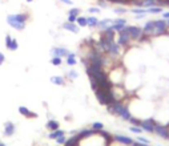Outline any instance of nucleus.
Returning <instances> with one entry per match:
<instances>
[{
	"label": "nucleus",
	"instance_id": "de8ad7c7",
	"mask_svg": "<svg viewBox=\"0 0 169 146\" xmlns=\"http://www.w3.org/2000/svg\"><path fill=\"white\" fill-rule=\"evenodd\" d=\"M0 146H6V145H4V143H1V142H0Z\"/></svg>",
	"mask_w": 169,
	"mask_h": 146
},
{
	"label": "nucleus",
	"instance_id": "c03bdc74",
	"mask_svg": "<svg viewBox=\"0 0 169 146\" xmlns=\"http://www.w3.org/2000/svg\"><path fill=\"white\" fill-rule=\"evenodd\" d=\"M163 17H164V19H168V20H169V12H164Z\"/></svg>",
	"mask_w": 169,
	"mask_h": 146
},
{
	"label": "nucleus",
	"instance_id": "7ed1b4c3",
	"mask_svg": "<svg viewBox=\"0 0 169 146\" xmlns=\"http://www.w3.org/2000/svg\"><path fill=\"white\" fill-rule=\"evenodd\" d=\"M131 40H132V39H131V36H129V33H128V25H125L119 32V45L126 47Z\"/></svg>",
	"mask_w": 169,
	"mask_h": 146
},
{
	"label": "nucleus",
	"instance_id": "a19ab883",
	"mask_svg": "<svg viewBox=\"0 0 169 146\" xmlns=\"http://www.w3.org/2000/svg\"><path fill=\"white\" fill-rule=\"evenodd\" d=\"M69 77H72V78H75V77H77V73H76V72H69Z\"/></svg>",
	"mask_w": 169,
	"mask_h": 146
},
{
	"label": "nucleus",
	"instance_id": "5701e85b",
	"mask_svg": "<svg viewBox=\"0 0 169 146\" xmlns=\"http://www.w3.org/2000/svg\"><path fill=\"white\" fill-rule=\"evenodd\" d=\"M146 12H149V13H160V12H163V8L161 7H151V8L146 9Z\"/></svg>",
	"mask_w": 169,
	"mask_h": 146
},
{
	"label": "nucleus",
	"instance_id": "3c124183",
	"mask_svg": "<svg viewBox=\"0 0 169 146\" xmlns=\"http://www.w3.org/2000/svg\"><path fill=\"white\" fill-rule=\"evenodd\" d=\"M168 25H169V21H168Z\"/></svg>",
	"mask_w": 169,
	"mask_h": 146
},
{
	"label": "nucleus",
	"instance_id": "a211bd4d",
	"mask_svg": "<svg viewBox=\"0 0 169 146\" xmlns=\"http://www.w3.org/2000/svg\"><path fill=\"white\" fill-rule=\"evenodd\" d=\"M19 113L23 114V116H26V117H32V116H35V114H32V113L29 112L26 106H20V108H19Z\"/></svg>",
	"mask_w": 169,
	"mask_h": 146
},
{
	"label": "nucleus",
	"instance_id": "79ce46f5",
	"mask_svg": "<svg viewBox=\"0 0 169 146\" xmlns=\"http://www.w3.org/2000/svg\"><path fill=\"white\" fill-rule=\"evenodd\" d=\"M4 63V54L3 53H0V65Z\"/></svg>",
	"mask_w": 169,
	"mask_h": 146
},
{
	"label": "nucleus",
	"instance_id": "2eb2a0df",
	"mask_svg": "<svg viewBox=\"0 0 169 146\" xmlns=\"http://www.w3.org/2000/svg\"><path fill=\"white\" fill-rule=\"evenodd\" d=\"M79 138H77V135L76 137H71L69 140H67L65 141V143H64V146H77L79 145Z\"/></svg>",
	"mask_w": 169,
	"mask_h": 146
},
{
	"label": "nucleus",
	"instance_id": "f3484780",
	"mask_svg": "<svg viewBox=\"0 0 169 146\" xmlns=\"http://www.w3.org/2000/svg\"><path fill=\"white\" fill-rule=\"evenodd\" d=\"M51 83L56 84V85H64V78L60 76H53V77H51Z\"/></svg>",
	"mask_w": 169,
	"mask_h": 146
},
{
	"label": "nucleus",
	"instance_id": "473e14b6",
	"mask_svg": "<svg viewBox=\"0 0 169 146\" xmlns=\"http://www.w3.org/2000/svg\"><path fill=\"white\" fill-rule=\"evenodd\" d=\"M129 121H131L133 125H136V126H140V122H141V121L136 120V118H133V117H131V120H129Z\"/></svg>",
	"mask_w": 169,
	"mask_h": 146
},
{
	"label": "nucleus",
	"instance_id": "4c0bfd02",
	"mask_svg": "<svg viewBox=\"0 0 169 146\" xmlns=\"http://www.w3.org/2000/svg\"><path fill=\"white\" fill-rule=\"evenodd\" d=\"M113 23L115 24H125V20H124V19H116Z\"/></svg>",
	"mask_w": 169,
	"mask_h": 146
},
{
	"label": "nucleus",
	"instance_id": "6e6552de",
	"mask_svg": "<svg viewBox=\"0 0 169 146\" xmlns=\"http://www.w3.org/2000/svg\"><path fill=\"white\" fill-rule=\"evenodd\" d=\"M137 6L141 8H151V7L158 6V1L157 0H141V1H137Z\"/></svg>",
	"mask_w": 169,
	"mask_h": 146
},
{
	"label": "nucleus",
	"instance_id": "ea45409f",
	"mask_svg": "<svg viewBox=\"0 0 169 146\" xmlns=\"http://www.w3.org/2000/svg\"><path fill=\"white\" fill-rule=\"evenodd\" d=\"M115 12H116V13H125V9H124V8H116L115 9Z\"/></svg>",
	"mask_w": 169,
	"mask_h": 146
},
{
	"label": "nucleus",
	"instance_id": "8fccbe9b",
	"mask_svg": "<svg viewBox=\"0 0 169 146\" xmlns=\"http://www.w3.org/2000/svg\"><path fill=\"white\" fill-rule=\"evenodd\" d=\"M168 140H169V134H168Z\"/></svg>",
	"mask_w": 169,
	"mask_h": 146
},
{
	"label": "nucleus",
	"instance_id": "0eeeda50",
	"mask_svg": "<svg viewBox=\"0 0 169 146\" xmlns=\"http://www.w3.org/2000/svg\"><path fill=\"white\" fill-rule=\"evenodd\" d=\"M7 23H8L12 28L17 29V31H21V29H24V27H26V23H20V21L13 20L11 16H7Z\"/></svg>",
	"mask_w": 169,
	"mask_h": 146
},
{
	"label": "nucleus",
	"instance_id": "1a4fd4ad",
	"mask_svg": "<svg viewBox=\"0 0 169 146\" xmlns=\"http://www.w3.org/2000/svg\"><path fill=\"white\" fill-rule=\"evenodd\" d=\"M113 140L117 141L120 143H124V145H133V140L129 137H124V135H115Z\"/></svg>",
	"mask_w": 169,
	"mask_h": 146
},
{
	"label": "nucleus",
	"instance_id": "f257e3e1",
	"mask_svg": "<svg viewBox=\"0 0 169 146\" xmlns=\"http://www.w3.org/2000/svg\"><path fill=\"white\" fill-rule=\"evenodd\" d=\"M107 109H108V112L112 113V114H117L120 116L123 120L125 121H129L131 120V113H129L128 108H125V106L123 105L121 102H119V101H116L115 104H109V105H107Z\"/></svg>",
	"mask_w": 169,
	"mask_h": 146
},
{
	"label": "nucleus",
	"instance_id": "412c9836",
	"mask_svg": "<svg viewBox=\"0 0 169 146\" xmlns=\"http://www.w3.org/2000/svg\"><path fill=\"white\" fill-rule=\"evenodd\" d=\"M87 21H88V25H89V27H96V25L99 24L97 19H96L95 16H89L88 19H87Z\"/></svg>",
	"mask_w": 169,
	"mask_h": 146
},
{
	"label": "nucleus",
	"instance_id": "ddd939ff",
	"mask_svg": "<svg viewBox=\"0 0 169 146\" xmlns=\"http://www.w3.org/2000/svg\"><path fill=\"white\" fill-rule=\"evenodd\" d=\"M119 52H120V45H119V44H116L115 41H113V43L111 44V47H109L108 53H111L112 56H117Z\"/></svg>",
	"mask_w": 169,
	"mask_h": 146
},
{
	"label": "nucleus",
	"instance_id": "c756f323",
	"mask_svg": "<svg viewBox=\"0 0 169 146\" xmlns=\"http://www.w3.org/2000/svg\"><path fill=\"white\" fill-rule=\"evenodd\" d=\"M79 13H80V9L79 8H72L71 11H69V15H73V16H77Z\"/></svg>",
	"mask_w": 169,
	"mask_h": 146
},
{
	"label": "nucleus",
	"instance_id": "9d476101",
	"mask_svg": "<svg viewBox=\"0 0 169 146\" xmlns=\"http://www.w3.org/2000/svg\"><path fill=\"white\" fill-rule=\"evenodd\" d=\"M15 132V125L12 122H6L4 123V135H7V137H9V135H12Z\"/></svg>",
	"mask_w": 169,
	"mask_h": 146
},
{
	"label": "nucleus",
	"instance_id": "6ab92c4d",
	"mask_svg": "<svg viewBox=\"0 0 169 146\" xmlns=\"http://www.w3.org/2000/svg\"><path fill=\"white\" fill-rule=\"evenodd\" d=\"M60 135H64V132H63V130H60V129H58V130H53V132L49 134V138L56 140V138H59Z\"/></svg>",
	"mask_w": 169,
	"mask_h": 146
},
{
	"label": "nucleus",
	"instance_id": "20e7f679",
	"mask_svg": "<svg viewBox=\"0 0 169 146\" xmlns=\"http://www.w3.org/2000/svg\"><path fill=\"white\" fill-rule=\"evenodd\" d=\"M128 33L132 40H140V37L143 36V28L135 25H128Z\"/></svg>",
	"mask_w": 169,
	"mask_h": 146
},
{
	"label": "nucleus",
	"instance_id": "72a5a7b5",
	"mask_svg": "<svg viewBox=\"0 0 169 146\" xmlns=\"http://www.w3.org/2000/svg\"><path fill=\"white\" fill-rule=\"evenodd\" d=\"M77 19V16H73V15H69L68 16V23H75Z\"/></svg>",
	"mask_w": 169,
	"mask_h": 146
},
{
	"label": "nucleus",
	"instance_id": "49530a36",
	"mask_svg": "<svg viewBox=\"0 0 169 146\" xmlns=\"http://www.w3.org/2000/svg\"><path fill=\"white\" fill-rule=\"evenodd\" d=\"M61 1H64V3H67V4H72L71 0H61Z\"/></svg>",
	"mask_w": 169,
	"mask_h": 146
},
{
	"label": "nucleus",
	"instance_id": "f8f14e48",
	"mask_svg": "<svg viewBox=\"0 0 169 146\" xmlns=\"http://www.w3.org/2000/svg\"><path fill=\"white\" fill-rule=\"evenodd\" d=\"M96 130H89V129H85V130H81L80 133L77 134V138L79 140H83V138H87V137H91V135H93V134H96Z\"/></svg>",
	"mask_w": 169,
	"mask_h": 146
},
{
	"label": "nucleus",
	"instance_id": "7c9ffc66",
	"mask_svg": "<svg viewBox=\"0 0 169 146\" xmlns=\"http://www.w3.org/2000/svg\"><path fill=\"white\" fill-rule=\"evenodd\" d=\"M11 43H12V39L11 36H6V47L9 49V47H11Z\"/></svg>",
	"mask_w": 169,
	"mask_h": 146
},
{
	"label": "nucleus",
	"instance_id": "4be33fe9",
	"mask_svg": "<svg viewBox=\"0 0 169 146\" xmlns=\"http://www.w3.org/2000/svg\"><path fill=\"white\" fill-rule=\"evenodd\" d=\"M76 23H77L79 27H85V25H88V21H87L85 17H77V19H76Z\"/></svg>",
	"mask_w": 169,
	"mask_h": 146
},
{
	"label": "nucleus",
	"instance_id": "58836bf2",
	"mask_svg": "<svg viewBox=\"0 0 169 146\" xmlns=\"http://www.w3.org/2000/svg\"><path fill=\"white\" fill-rule=\"evenodd\" d=\"M138 141H140L141 143H146V145L149 143V141L146 140V138H144V137H138Z\"/></svg>",
	"mask_w": 169,
	"mask_h": 146
},
{
	"label": "nucleus",
	"instance_id": "e433bc0d",
	"mask_svg": "<svg viewBox=\"0 0 169 146\" xmlns=\"http://www.w3.org/2000/svg\"><path fill=\"white\" fill-rule=\"evenodd\" d=\"M88 12H91V13H99V12H100V9H99V8H95V7H92V8L88 9Z\"/></svg>",
	"mask_w": 169,
	"mask_h": 146
},
{
	"label": "nucleus",
	"instance_id": "2f4dec72",
	"mask_svg": "<svg viewBox=\"0 0 169 146\" xmlns=\"http://www.w3.org/2000/svg\"><path fill=\"white\" fill-rule=\"evenodd\" d=\"M131 132H133V133H141V132H143V129H141V128H137V126H132V128H131Z\"/></svg>",
	"mask_w": 169,
	"mask_h": 146
},
{
	"label": "nucleus",
	"instance_id": "f704fd0d",
	"mask_svg": "<svg viewBox=\"0 0 169 146\" xmlns=\"http://www.w3.org/2000/svg\"><path fill=\"white\" fill-rule=\"evenodd\" d=\"M56 140H58V143H63V145H64V143H65V137H64V135H60V137H59V138H56Z\"/></svg>",
	"mask_w": 169,
	"mask_h": 146
},
{
	"label": "nucleus",
	"instance_id": "37998d69",
	"mask_svg": "<svg viewBox=\"0 0 169 146\" xmlns=\"http://www.w3.org/2000/svg\"><path fill=\"white\" fill-rule=\"evenodd\" d=\"M133 146H149L146 143H137V142H133Z\"/></svg>",
	"mask_w": 169,
	"mask_h": 146
},
{
	"label": "nucleus",
	"instance_id": "aec40b11",
	"mask_svg": "<svg viewBox=\"0 0 169 146\" xmlns=\"http://www.w3.org/2000/svg\"><path fill=\"white\" fill-rule=\"evenodd\" d=\"M67 64H68V65H75V64H76V56H75L73 53H69L68 56H67Z\"/></svg>",
	"mask_w": 169,
	"mask_h": 146
},
{
	"label": "nucleus",
	"instance_id": "393cba45",
	"mask_svg": "<svg viewBox=\"0 0 169 146\" xmlns=\"http://www.w3.org/2000/svg\"><path fill=\"white\" fill-rule=\"evenodd\" d=\"M124 27H125V24H115V23H113V24H112V25H111V28L112 29H113V31H117V32H120L121 31V29H123L124 28Z\"/></svg>",
	"mask_w": 169,
	"mask_h": 146
},
{
	"label": "nucleus",
	"instance_id": "4468645a",
	"mask_svg": "<svg viewBox=\"0 0 169 146\" xmlns=\"http://www.w3.org/2000/svg\"><path fill=\"white\" fill-rule=\"evenodd\" d=\"M9 16L13 19V20L16 21H20V23H26L27 20H28V15L26 13H19V15H9Z\"/></svg>",
	"mask_w": 169,
	"mask_h": 146
},
{
	"label": "nucleus",
	"instance_id": "f03ea898",
	"mask_svg": "<svg viewBox=\"0 0 169 146\" xmlns=\"http://www.w3.org/2000/svg\"><path fill=\"white\" fill-rule=\"evenodd\" d=\"M166 29H168V23H165V20H155V31L152 36L165 35Z\"/></svg>",
	"mask_w": 169,
	"mask_h": 146
},
{
	"label": "nucleus",
	"instance_id": "c9c22d12",
	"mask_svg": "<svg viewBox=\"0 0 169 146\" xmlns=\"http://www.w3.org/2000/svg\"><path fill=\"white\" fill-rule=\"evenodd\" d=\"M158 6H169V0H157Z\"/></svg>",
	"mask_w": 169,
	"mask_h": 146
},
{
	"label": "nucleus",
	"instance_id": "09e8293b",
	"mask_svg": "<svg viewBox=\"0 0 169 146\" xmlns=\"http://www.w3.org/2000/svg\"><path fill=\"white\" fill-rule=\"evenodd\" d=\"M27 1H28V3H32V0H27Z\"/></svg>",
	"mask_w": 169,
	"mask_h": 146
},
{
	"label": "nucleus",
	"instance_id": "9b49d317",
	"mask_svg": "<svg viewBox=\"0 0 169 146\" xmlns=\"http://www.w3.org/2000/svg\"><path fill=\"white\" fill-rule=\"evenodd\" d=\"M63 28L64 29H67V31H69V32H73V33H77L79 32V29H80V27L79 25H76L75 23H64V25H63Z\"/></svg>",
	"mask_w": 169,
	"mask_h": 146
},
{
	"label": "nucleus",
	"instance_id": "bb28decb",
	"mask_svg": "<svg viewBox=\"0 0 169 146\" xmlns=\"http://www.w3.org/2000/svg\"><path fill=\"white\" fill-rule=\"evenodd\" d=\"M103 123L101 122H93V125H92V129L96 130V132H99V130H103Z\"/></svg>",
	"mask_w": 169,
	"mask_h": 146
},
{
	"label": "nucleus",
	"instance_id": "c85d7f7f",
	"mask_svg": "<svg viewBox=\"0 0 169 146\" xmlns=\"http://www.w3.org/2000/svg\"><path fill=\"white\" fill-rule=\"evenodd\" d=\"M17 47H19V44H17V41H16V40H12L11 47H9V51H16V49H17Z\"/></svg>",
	"mask_w": 169,
	"mask_h": 146
},
{
	"label": "nucleus",
	"instance_id": "a878e982",
	"mask_svg": "<svg viewBox=\"0 0 169 146\" xmlns=\"http://www.w3.org/2000/svg\"><path fill=\"white\" fill-rule=\"evenodd\" d=\"M51 64H53V65H60L61 64V57L60 56H55V57L51 59Z\"/></svg>",
	"mask_w": 169,
	"mask_h": 146
},
{
	"label": "nucleus",
	"instance_id": "b1692460",
	"mask_svg": "<svg viewBox=\"0 0 169 146\" xmlns=\"http://www.w3.org/2000/svg\"><path fill=\"white\" fill-rule=\"evenodd\" d=\"M111 23H113V21H112V20H103V21H100V23H99L97 25L100 27V28L105 29V28H108V27H111V25H109Z\"/></svg>",
	"mask_w": 169,
	"mask_h": 146
},
{
	"label": "nucleus",
	"instance_id": "39448f33",
	"mask_svg": "<svg viewBox=\"0 0 169 146\" xmlns=\"http://www.w3.org/2000/svg\"><path fill=\"white\" fill-rule=\"evenodd\" d=\"M156 121L155 120H145V121H141L140 122V128L145 132L149 133H155V126H156Z\"/></svg>",
	"mask_w": 169,
	"mask_h": 146
},
{
	"label": "nucleus",
	"instance_id": "cd10ccee",
	"mask_svg": "<svg viewBox=\"0 0 169 146\" xmlns=\"http://www.w3.org/2000/svg\"><path fill=\"white\" fill-rule=\"evenodd\" d=\"M132 12H133V13L144 15V13H146V9H144V8H135V9H132Z\"/></svg>",
	"mask_w": 169,
	"mask_h": 146
},
{
	"label": "nucleus",
	"instance_id": "dca6fc26",
	"mask_svg": "<svg viewBox=\"0 0 169 146\" xmlns=\"http://www.w3.org/2000/svg\"><path fill=\"white\" fill-rule=\"evenodd\" d=\"M47 128H48L49 130H52V132H53V130H58L59 129V122H58V121L51 120V121L47 122Z\"/></svg>",
	"mask_w": 169,
	"mask_h": 146
},
{
	"label": "nucleus",
	"instance_id": "423d86ee",
	"mask_svg": "<svg viewBox=\"0 0 169 146\" xmlns=\"http://www.w3.org/2000/svg\"><path fill=\"white\" fill-rule=\"evenodd\" d=\"M155 133L157 135H160L161 138H168L169 134V125H160V123H156L155 126Z\"/></svg>",
	"mask_w": 169,
	"mask_h": 146
},
{
	"label": "nucleus",
	"instance_id": "a18cd8bd",
	"mask_svg": "<svg viewBox=\"0 0 169 146\" xmlns=\"http://www.w3.org/2000/svg\"><path fill=\"white\" fill-rule=\"evenodd\" d=\"M99 4H100L103 8H104V7H107V6H105V1H104V0H100V1H99Z\"/></svg>",
	"mask_w": 169,
	"mask_h": 146
}]
</instances>
